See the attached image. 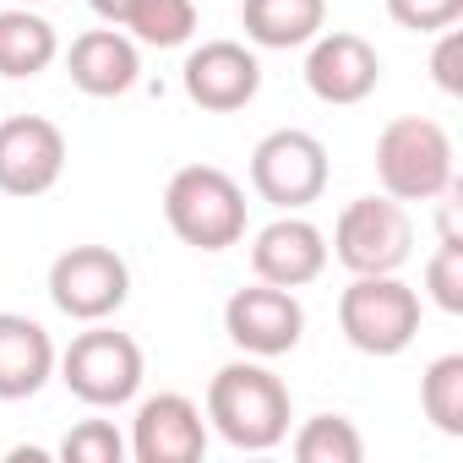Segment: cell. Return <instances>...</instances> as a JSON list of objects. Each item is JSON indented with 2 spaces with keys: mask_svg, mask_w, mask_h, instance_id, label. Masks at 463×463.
<instances>
[{
  "mask_svg": "<svg viewBox=\"0 0 463 463\" xmlns=\"http://www.w3.org/2000/svg\"><path fill=\"white\" fill-rule=\"evenodd\" d=\"M289 387L268 371V360H229L207 382V425L235 447V452H273L289 441Z\"/></svg>",
  "mask_w": 463,
  "mask_h": 463,
  "instance_id": "6da1fadb",
  "label": "cell"
},
{
  "mask_svg": "<svg viewBox=\"0 0 463 463\" xmlns=\"http://www.w3.org/2000/svg\"><path fill=\"white\" fill-rule=\"evenodd\" d=\"M164 223L191 251H229L246 241V185L218 164H185L164 185Z\"/></svg>",
  "mask_w": 463,
  "mask_h": 463,
  "instance_id": "7a4b0ae2",
  "label": "cell"
},
{
  "mask_svg": "<svg viewBox=\"0 0 463 463\" xmlns=\"http://www.w3.org/2000/svg\"><path fill=\"white\" fill-rule=\"evenodd\" d=\"M376 180L392 202H441L458 180L452 137L425 115H398L376 137Z\"/></svg>",
  "mask_w": 463,
  "mask_h": 463,
  "instance_id": "3957f363",
  "label": "cell"
},
{
  "mask_svg": "<svg viewBox=\"0 0 463 463\" xmlns=\"http://www.w3.org/2000/svg\"><path fill=\"white\" fill-rule=\"evenodd\" d=\"M338 333L371 360H392L420 338V289L398 273H354L338 295Z\"/></svg>",
  "mask_w": 463,
  "mask_h": 463,
  "instance_id": "277c9868",
  "label": "cell"
},
{
  "mask_svg": "<svg viewBox=\"0 0 463 463\" xmlns=\"http://www.w3.org/2000/svg\"><path fill=\"white\" fill-rule=\"evenodd\" d=\"M55 371L71 387V398H82L88 409H120V403H131L142 392L147 360H142V344L131 333H115L104 322H88V333H77L61 349Z\"/></svg>",
  "mask_w": 463,
  "mask_h": 463,
  "instance_id": "5b68a950",
  "label": "cell"
},
{
  "mask_svg": "<svg viewBox=\"0 0 463 463\" xmlns=\"http://www.w3.org/2000/svg\"><path fill=\"white\" fill-rule=\"evenodd\" d=\"M333 262L349 273H398L414 251V218L409 202L382 196H354L338 223H333Z\"/></svg>",
  "mask_w": 463,
  "mask_h": 463,
  "instance_id": "8992f818",
  "label": "cell"
},
{
  "mask_svg": "<svg viewBox=\"0 0 463 463\" xmlns=\"http://www.w3.org/2000/svg\"><path fill=\"white\" fill-rule=\"evenodd\" d=\"M327 147L300 126H279L251 147V191L279 213H306L327 191Z\"/></svg>",
  "mask_w": 463,
  "mask_h": 463,
  "instance_id": "52a82bcc",
  "label": "cell"
},
{
  "mask_svg": "<svg viewBox=\"0 0 463 463\" xmlns=\"http://www.w3.org/2000/svg\"><path fill=\"white\" fill-rule=\"evenodd\" d=\"M50 300L71 322H109L131 300V268L115 246H71L50 262Z\"/></svg>",
  "mask_w": 463,
  "mask_h": 463,
  "instance_id": "ba28073f",
  "label": "cell"
},
{
  "mask_svg": "<svg viewBox=\"0 0 463 463\" xmlns=\"http://www.w3.org/2000/svg\"><path fill=\"white\" fill-rule=\"evenodd\" d=\"M223 333L241 354L251 360H279L289 349H300L306 338V306L295 289H279V284H251V289H235L223 306Z\"/></svg>",
  "mask_w": 463,
  "mask_h": 463,
  "instance_id": "9c48e42d",
  "label": "cell"
},
{
  "mask_svg": "<svg viewBox=\"0 0 463 463\" xmlns=\"http://www.w3.org/2000/svg\"><path fill=\"white\" fill-rule=\"evenodd\" d=\"M180 82H185V99L196 109H207V115H235V109H246L262 93V61L241 39H207V44H196L185 55Z\"/></svg>",
  "mask_w": 463,
  "mask_h": 463,
  "instance_id": "30bf717a",
  "label": "cell"
},
{
  "mask_svg": "<svg viewBox=\"0 0 463 463\" xmlns=\"http://www.w3.org/2000/svg\"><path fill=\"white\" fill-rule=\"evenodd\" d=\"M66 175V131L44 115L0 120V191L6 196H44Z\"/></svg>",
  "mask_w": 463,
  "mask_h": 463,
  "instance_id": "8fae6325",
  "label": "cell"
},
{
  "mask_svg": "<svg viewBox=\"0 0 463 463\" xmlns=\"http://www.w3.org/2000/svg\"><path fill=\"white\" fill-rule=\"evenodd\" d=\"M382 82V55L371 50V39L360 33H344V28H322L311 44H306V88L311 99L333 104V109H349V104H365Z\"/></svg>",
  "mask_w": 463,
  "mask_h": 463,
  "instance_id": "7c38bea8",
  "label": "cell"
},
{
  "mask_svg": "<svg viewBox=\"0 0 463 463\" xmlns=\"http://www.w3.org/2000/svg\"><path fill=\"white\" fill-rule=\"evenodd\" d=\"M333 251H327V235L300 218V213H279L273 223H262L251 235V273L262 284H279V289H306L327 273Z\"/></svg>",
  "mask_w": 463,
  "mask_h": 463,
  "instance_id": "4fadbf2b",
  "label": "cell"
},
{
  "mask_svg": "<svg viewBox=\"0 0 463 463\" xmlns=\"http://www.w3.org/2000/svg\"><path fill=\"white\" fill-rule=\"evenodd\" d=\"M126 452L137 463H202L207 452V420L185 392H153L137 403Z\"/></svg>",
  "mask_w": 463,
  "mask_h": 463,
  "instance_id": "5bb4252c",
  "label": "cell"
},
{
  "mask_svg": "<svg viewBox=\"0 0 463 463\" xmlns=\"http://www.w3.org/2000/svg\"><path fill=\"white\" fill-rule=\"evenodd\" d=\"M66 77L88 99H120L142 77V50L126 28H88L66 50Z\"/></svg>",
  "mask_w": 463,
  "mask_h": 463,
  "instance_id": "9a60e30c",
  "label": "cell"
},
{
  "mask_svg": "<svg viewBox=\"0 0 463 463\" xmlns=\"http://www.w3.org/2000/svg\"><path fill=\"white\" fill-rule=\"evenodd\" d=\"M55 338L23 317V311H0V403H23V398H39L44 382L55 376Z\"/></svg>",
  "mask_w": 463,
  "mask_h": 463,
  "instance_id": "2e32d148",
  "label": "cell"
},
{
  "mask_svg": "<svg viewBox=\"0 0 463 463\" xmlns=\"http://www.w3.org/2000/svg\"><path fill=\"white\" fill-rule=\"evenodd\" d=\"M241 28L257 50H306L327 28V0H241Z\"/></svg>",
  "mask_w": 463,
  "mask_h": 463,
  "instance_id": "e0dca14e",
  "label": "cell"
},
{
  "mask_svg": "<svg viewBox=\"0 0 463 463\" xmlns=\"http://www.w3.org/2000/svg\"><path fill=\"white\" fill-rule=\"evenodd\" d=\"M61 55V39H55V23L33 6H6L0 12V77L12 82H28L39 71H50Z\"/></svg>",
  "mask_w": 463,
  "mask_h": 463,
  "instance_id": "ac0fdd59",
  "label": "cell"
},
{
  "mask_svg": "<svg viewBox=\"0 0 463 463\" xmlns=\"http://www.w3.org/2000/svg\"><path fill=\"white\" fill-rule=\"evenodd\" d=\"M120 28L147 50H180L196 33V0H137Z\"/></svg>",
  "mask_w": 463,
  "mask_h": 463,
  "instance_id": "d6986e66",
  "label": "cell"
},
{
  "mask_svg": "<svg viewBox=\"0 0 463 463\" xmlns=\"http://www.w3.org/2000/svg\"><path fill=\"white\" fill-rule=\"evenodd\" d=\"M289 447L300 463H360L365 458V436L349 414H311Z\"/></svg>",
  "mask_w": 463,
  "mask_h": 463,
  "instance_id": "ffe728a7",
  "label": "cell"
},
{
  "mask_svg": "<svg viewBox=\"0 0 463 463\" xmlns=\"http://www.w3.org/2000/svg\"><path fill=\"white\" fill-rule=\"evenodd\" d=\"M420 409L441 436H463V354H441L420 376Z\"/></svg>",
  "mask_w": 463,
  "mask_h": 463,
  "instance_id": "44dd1931",
  "label": "cell"
},
{
  "mask_svg": "<svg viewBox=\"0 0 463 463\" xmlns=\"http://www.w3.org/2000/svg\"><path fill=\"white\" fill-rule=\"evenodd\" d=\"M425 295L447 317L463 311V235H441L436 241V257L425 262Z\"/></svg>",
  "mask_w": 463,
  "mask_h": 463,
  "instance_id": "7402d4cb",
  "label": "cell"
},
{
  "mask_svg": "<svg viewBox=\"0 0 463 463\" xmlns=\"http://www.w3.org/2000/svg\"><path fill=\"white\" fill-rule=\"evenodd\" d=\"M66 463H120L126 458V436L115 430V420H77L61 441Z\"/></svg>",
  "mask_w": 463,
  "mask_h": 463,
  "instance_id": "603a6c76",
  "label": "cell"
},
{
  "mask_svg": "<svg viewBox=\"0 0 463 463\" xmlns=\"http://www.w3.org/2000/svg\"><path fill=\"white\" fill-rule=\"evenodd\" d=\"M387 17L409 33H441L463 17V0H382Z\"/></svg>",
  "mask_w": 463,
  "mask_h": 463,
  "instance_id": "cb8c5ba5",
  "label": "cell"
},
{
  "mask_svg": "<svg viewBox=\"0 0 463 463\" xmlns=\"http://www.w3.org/2000/svg\"><path fill=\"white\" fill-rule=\"evenodd\" d=\"M430 77H436V88H441L447 99H458V93H463V28H458V23L436 33V55H430Z\"/></svg>",
  "mask_w": 463,
  "mask_h": 463,
  "instance_id": "d4e9b609",
  "label": "cell"
},
{
  "mask_svg": "<svg viewBox=\"0 0 463 463\" xmlns=\"http://www.w3.org/2000/svg\"><path fill=\"white\" fill-rule=\"evenodd\" d=\"M88 6H93V12H99L109 28H120V23L131 17V6H137V0H88Z\"/></svg>",
  "mask_w": 463,
  "mask_h": 463,
  "instance_id": "484cf974",
  "label": "cell"
},
{
  "mask_svg": "<svg viewBox=\"0 0 463 463\" xmlns=\"http://www.w3.org/2000/svg\"><path fill=\"white\" fill-rule=\"evenodd\" d=\"M17 6H44V0H17Z\"/></svg>",
  "mask_w": 463,
  "mask_h": 463,
  "instance_id": "4316f807",
  "label": "cell"
}]
</instances>
